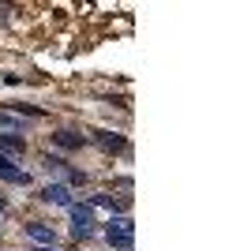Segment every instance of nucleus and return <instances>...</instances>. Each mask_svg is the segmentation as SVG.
Instances as JSON below:
<instances>
[{"mask_svg": "<svg viewBox=\"0 0 225 251\" xmlns=\"http://www.w3.org/2000/svg\"><path fill=\"white\" fill-rule=\"evenodd\" d=\"M0 214H4V199H0Z\"/></svg>", "mask_w": 225, "mask_h": 251, "instance_id": "10", "label": "nucleus"}, {"mask_svg": "<svg viewBox=\"0 0 225 251\" xmlns=\"http://www.w3.org/2000/svg\"><path fill=\"white\" fill-rule=\"evenodd\" d=\"M105 240H109L113 251H131V248H135V221L124 218V214H120V218H109Z\"/></svg>", "mask_w": 225, "mask_h": 251, "instance_id": "1", "label": "nucleus"}, {"mask_svg": "<svg viewBox=\"0 0 225 251\" xmlns=\"http://www.w3.org/2000/svg\"><path fill=\"white\" fill-rule=\"evenodd\" d=\"M26 236H30L38 248H45V244H56L53 225H45V221H30V225H26Z\"/></svg>", "mask_w": 225, "mask_h": 251, "instance_id": "4", "label": "nucleus"}, {"mask_svg": "<svg viewBox=\"0 0 225 251\" xmlns=\"http://www.w3.org/2000/svg\"><path fill=\"white\" fill-rule=\"evenodd\" d=\"M72 232L83 240V236H90L94 232V225H98V218H94V206H79V202H72Z\"/></svg>", "mask_w": 225, "mask_h": 251, "instance_id": "2", "label": "nucleus"}, {"mask_svg": "<svg viewBox=\"0 0 225 251\" xmlns=\"http://www.w3.org/2000/svg\"><path fill=\"white\" fill-rule=\"evenodd\" d=\"M8 154H23V139H15V135H0V157H8Z\"/></svg>", "mask_w": 225, "mask_h": 251, "instance_id": "6", "label": "nucleus"}, {"mask_svg": "<svg viewBox=\"0 0 225 251\" xmlns=\"http://www.w3.org/2000/svg\"><path fill=\"white\" fill-rule=\"evenodd\" d=\"M42 202H49V206H72V191H68L64 184H45Z\"/></svg>", "mask_w": 225, "mask_h": 251, "instance_id": "3", "label": "nucleus"}, {"mask_svg": "<svg viewBox=\"0 0 225 251\" xmlns=\"http://www.w3.org/2000/svg\"><path fill=\"white\" fill-rule=\"evenodd\" d=\"M90 206H101V210H117V202H113V195H94V199H90Z\"/></svg>", "mask_w": 225, "mask_h": 251, "instance_id": "8", "label": "nucleus"}, {"mask_svg": "<svg viewBox=\"0 0 225 251\" xmlns=\"http://www.w3.org/2000/svg\"><path fill=\"white\" fill-rule=\"evenodd\" d=\"M94 135H98V143H101L105 150H120V147H124V139H120V135H109V131H94Z\"/></svg>", "mask_w": 225, "mask_h": 251, "instance_id": "7", "label": "nucleus"}, {"mask_svg": "<svg viewBox=\"0 0 225 251\" xmlns=\"http://www.w3.org/2000/svg\"><path fill=\"white\" fill-rule=\"evenodd\" d=\"M38 251H60V248H56V244H45V248H38Z\"/></svg>", "mask_w": 225, "mask_h": 251, "instance_id": "9", "label": "nucleus"}, {"mask_svg": "<svg viewBox=\"0 0 225 251\" xmlns=\"http://www.w3.org/2000/svg\"><path fill=\"white\" fill-rule=\"evenodd\" d=\"M0 180H8V184H23V188L30 184V176H26V173H23L11 157H0Z\"/></svg>", "mask_w": 225, "mask_h": 251, "instance_id": "5", "label": "nucleus"}]
</instances>
